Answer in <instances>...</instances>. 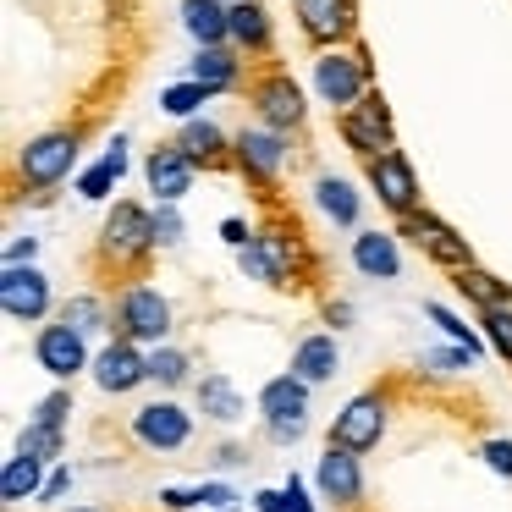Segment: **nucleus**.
I'll list each match as a JSON object with an SVG mask.
<instances>
[{"label":"nucleus","instance_id":"f704fd0d","mask_svg":"<svg viewBox=\"0 0 512 512\" xmlns=\"http://www.w3.org/2000/svg\"><path fill=\"white\" fill-rule=\"evenodd\" d=\"M204 105H210V94H204L193 78H177V83H166V89H160V111H166L177 127L193 122V116H204Z\"/></svg>","mask_w":512,"mask_h":512},{"label":"nucleus","instance_id":"f03ea898","mask_svg":"<svg viewBox=\"0 0 512 512\" xmlns=\"http://www.w3.org/2000/svg\"><path fill=\"white\" fill-rule=\"evenodd\" d=\"M237 270L270 292H309L314 287V254L303 243L298 221H287L281 210H270L254 226V243L237 248Z\"/></svg>","mask_w":512,"mask_h":512},{"label":"nucleus","instance_id":"20e7f679","mask_svg":"<svg viewBox=\"0 0 512 512\" xmlns=\"http://www.w3.org/2000/svg\"><path fill=\"white\" fill-rule=\"evenodd\" d=\"M309 89L331 116H347L353 105H364V94L375 89V61L364 45H342V50H314L309 61Z\"/></svg>","mask_w":512,"mask_h":512},{"label":"nucleus","instance_id":"c9c22d12","mask_svg":"<svg viewBox=\"0 0 512 512\" xmlns=\"http://www.w3.org/2000/svg\"><path fill=\"white\" fill-rule=\"evenodd\" d=\"M424 320H430V325H441V336H446V342H452V347H468V353H485V336H479L474 331V325H468L463 320V314H452V309H446V303H424Z\"/></svg>","mask_w":512,"mask_h":512},{"label":"nucleus","instance_id":"3c124183","mask_svg":"<svg viewBox=\"0 0 512 512\" xmlns=\"http://www.w3.org/2000/svg\"><path fill=\"white\" fill-rule=\"evenodd\" d=\"M221 6H237V0H221Z\"/></svg>","mask_w":512,"mask_h":512},{"label":"nucleus","instance_id":"7ed1b4c3","mask_svg":"<svg viewBox=\"0 0 512 512\" xmlns=\"http://www.w3.org/2000/svg\"><path fill=\"white\" fill-rule=\"evenodd\" d=\"M83 144H89V122H61V127L34 133L28 144H17L12 177H6V182H12V204H23V199L50 204V193L78 171Z\"/></svg>","mask_w":512,"mask_h":512},{"label":"nucleus","instance_id":"37998d69","mask_svg":"<svg viewBox=\"0 0 512 512\" xmlns=\"http://www.w3.org/2000/svg\"><path fill=\"white\" fill-rule=\"evenodd\" d=\"M160 512H199V490L193 485H166L160 490Z\"/></svg>","mask_w":512,"mask_h":512},{"label":"nucleus","instance_id":"7c9ffc66","mask_svg":"<svg viewBox=\"0 0 512 512\" xmlns=\"http://www.w3.org/2000/svg\"><path fill=\"white\" fill-rule=\"evenodd\" d=\"M45 479H50V468H45V463H34V457L12 452V457H6V468H0V501H6V507H23V501H39Z\"/></svg>","mask_w":512,"mask_h":512},{"label":"nucleus","instance_id":"5701e85b","mask_svg":"<svg viewBox=\"0 0 512 512\" xmlns=\"http://www.w3.org/2000/svg\"><path fill=\"white\" fill-rule=\"evenodd\" d=\"M309 397H314L309 380H298L292 369H281V375H270L265 386H259V397H254L259 424H303L309 419Z\"/></svg>","mask_w":512,"mask_h":512},{"label":"nucleus","instance_id":"6e6552de","mask_svg":"<svg viewBox=\"0 0 512 512\" xmlns=\"http://www.w3.org/2000/svg\"><path fill=\"white\" fill-rule=\"evenodd\" d=\"M391 413H397V386H369L358 397L342 402V413L325 430V446H342V452H380V441L391 435Z\"/></svg>","mask_w":512,"mask_h":512},{"label":"nucleus","instance_id":"a18cd8bd","mask_svg":"<svg viewBox=\"0 0 512 512\" xmlns=\"http://www.w3.org/2000/svg\"><path fill=\"white\" fill-rule=\"evenodd\" d=\"M320 320L331 325V331H347V325H353V303H347V298H325L320 303Z\"/></svg>","mask_w":512,"mask_h":512},{"label":"nucleus","instance_id":"b1692460","mask_svg":"<svg viewBox=\"0 0 512 512\" xmlns=\"http://www.w3.org/2000/svg\"><path fill=\"white\" fill-rule=\"evenodd\" d=\"M193 413H204L210 424L232 430V424H243V419H248V397L237 391V380H232V375L210 369V375L193 380Z\"/></svg>","mask_w":512,"mask_h":512},{"label":"nucleus","instance_id":"412c9836","mask_svg":"<svg viewBox=\"0 0 512 512\" xmlns=\"http://www.w3.org/2000/svg\"><path fill=\"white\" fill-rule=\"evenodd\" d=\"M232 50L248 56L254 67L276 61V17H270L265 0H237L232 6Z\"/></svg>","mask_w":512,"mask_h":512},{"label":"nucleus","instance_id":"2f4dec72","mask_svg":"<svg viewBox=\"0 0 512 512\" xmlns=\"http://www.w3.org/2000/svg\"><path fill=\"white\" fill-rule=\"evenodd\" d=\"M193 380H199V375H193V353H188V347H177V342L149 347V386H160V397L193 386Z\"/></svg>","mask_w":512,"mask_h":512},{"label":"nucleus","instance_id":"9d476101","mask_svg":"<svg viewBox=\"0 0 512 512\" xmlns=\"http://www.w3.org/2000/svg\"><path fill=\"white\" fill-rule=\"evenodd\" d=\"M397 237L413 248V254H424L435 270H446V276H457V270H468V265H479L474 259V248H468V237L457 232L452 221H441V215L424 204L419 215H408V221H397Z\"/></svg>","mask_w":512,"mask_h":512},{"label":"nucleus","instance_id":"0eeeda50","mask_svg":"<svg viewBox=\"0 0 512 512\" xmlns=\"http://www.w3.org/2000/svg\"><path fill=\"white\" fill-rule=\"evenodd\" d=\"M248 111H254L259 127H276V133L287 138H303V127H309V94H303V83L292 78L281 61H270V67H254V78H248Z\"/></svg>","mask_w":512,"mask_h":512},{"label":"nucleus","instance_id":"4be33fe9","mask_svg":"<svg viewBox=\"0 0 512 512\" xmlns=\"http://www.w3.org/2000/svg\"><path fill=\"white\" fill-rule=\"evenodd\" d=\"M171 144H177L199 171H232V133H226L221 122H210V116L182 122L177 133H171Z\"/></svg>","mask_w":512,"mask_h":512},{"label":"nucleus","instance_id":"e433bc0d","mask_svg":"<svg viewBox=\"0 0 512 512\" xmlns=\"http://www.w3.org/2000/svg\"><path fill=\"white\" fill-rule=\"evenodd\" d=\"M72 413H78V402H72V386H56V391H45V397L34 402L28 424H45V430H61V435H67Z\"/></svg>","mask_w":512,"mask_h":512},{"label":"nucleus","instance_id":"ddd939ff","mask_svg":"<svg viewBox=\"0 0 512 512\" xmlns=\"http://www.w3.org/2000/svg\"><path fill=\"white\" fill-rule=\"evenodd\" d=\"M331 122H336L342 149L358 160H375V155H386V149H397V122H391V105L380 89H369L364 105H353L347 116H331Z\"/></svg>","mask_w":512,"mask_h":512},{"label":"nucleus","instance_id":"39448f33","mask_svg":"<svg viewBox=\"0 0 512 512\" xmlns=\"http://www.w3.org/2000/svg\"><path fill=\"white\" fill-rule=\"evenodd\" d=\"M177 331V309L155 281H127L111 292V336L138 347H166Z\"/></svg>","mask_w":512,"mask_h":512},{"label":"nucleus","instance_id":"2eb2a0df","mask_svg":"<svg viewBox=\"0 0 512 512\" xmlns=\"http://www.w3.org/2000/svg\"><path fill=\"white\" fill-rule=\"evenodd\" d=\"M34 364L45 369L56 386H72L78 375H89L94 369V353H89V336H78L72 325L50 320L34 331Z\"/></svg>","mask_w":512,"mask_h":512},{"label":"nucleus","instance_id":"09e8293b","mask_svg":"<svg viewBox=\"0 0 512 512\" xmlns=\"http://www.w3.org/2000/svg\"><path fill=\"white\" fill-rule=\"evenodd\" d=\"M254 512H292V507H287V490H281V485L254 490Z\"/></svg>","mask_w":512,"mask_h":512},{"label":"nucleus","instance_id":"f3484780","mask_svg":"<svg viewBox=\"0 0 512 512\" xmlns=\"http://www.w3.org/2000/svg\"><path fill=\"white\" fill-rule=\"evenodd\" d=\"M89 380L105 391V397H133L138 386H149V347L138 342H105L100 353H94V369Z\"/></svg>","mask_w":512,"mask_h":512},{"label":"nucleus","instance_id":"4c0bfd02","mask_svg":"<svg viewBox=\"0 0 512 512\" xmlns=\"http://www.w3.org/2000/svg\"><path fill=\"white\" fill-rule=\"evenodd\" d=\"M479 336H485V347L501 358V364H512V309L479 314Z\"/></svg>","mask_w":512,"mask_h":512},{"label":"nucleus","instance_id":"de8ad7c7","mask_svg":"<svg viewBox=\"0 0 512 512\" xmlns=\"http://www.w3.org/2000/svg\"><path fill=\"white\" fill-rule=\"evenodd\" d=\"M6 265H39V237H12L6 243Z\"/></svg>","mask_w":512,"mask_h":512},{"label":"nucleus","instance_id":"a19ab883","mask_svg":"<svg viewBox=\"0 0 512 512\" xmlns=\"http://www.w3.org/2000/svg\"><path fill=\"white\" fill-rule=\"evenodd\" d=\"M479 457H485L490 474L512 479V435H485V441H479Z\"/></svg>","mask_w":512,"mask_h":512},{"label":"nucleus","instance_id":"72a5a7b5","mask_svg":"<svg viewBox=\"0 0 512 512\" xmlns=\"http://www.w3.org/2000/svg\"><path fill=\"white\" fill-rule=\"evenodd\" d=\"M12 452H23V457H34V463L56 468V463H67V435L45 430V424H23V435H17Z\"/></svg>","mask_w":512,"mask_h":512},{"label":"nucleus","instance_id":"cd10ccee","mask_svg":"<svg viewBox=\"0 0 512 512\" xmlns=\"http://www.w3.org/2000/svg\"><path fill=\"white\" fill-rule=\"evenodd\" d=\"M292 375L309 380V386H325V380H336V369H342V347H336V331H309L298 347H292Z\"/></svg>","mask_w":512,"mask_h":512},{"label":"nucleus","instance_id":"473e14b6","mask_svg":"<svg viewBox=\"0 0 512 512\" xmlns=\"http://www.w3.org/2000/svg\"><path fill=\"white\" fill-rule=\"evenodd\" d=\"M468 369H474V353L468 347H424L419 358H413V375L430 380V386H452V380H463Z\"/></svg>","mask_w":512,"mask_h":512},{"label":"nucleus","instance_id":"4468645a","mask_svg":"<svg viewBox=\"0 0 512 512\" xmlns=\"http://www.w3.org/2000/svg\"><path fill=\"white\" fill-rule=\"evenodd\" d=\"M292 17L314 50L358 45V0H292Z\"/></svg>","mask_w":512,"mask_h":512},{"label":"nucleus","instance_id":"aec40b11","mask_svg":"<svg viewBox=\"0 0 512 512\" xmlns=\"http://www.w3.org/2000/svg\"><path fill=\"white\" fill-rule=\"evenodd\" d=\"M347 259H353V270L364 281H397L402 276V237H397V226H391V232L386 226H358Z\"/></svg>","mask_w":512,"mask_h":512},{"label":"nucleus","instance_id":"a878e982","mask_svg":"<svg viewBox=\"0 0 512 512\" xmlns=\"http://www.w3.org/2000/svg\"><path fill=\"white\" fill-rule=\"evenodd\" d=\"M127 133H116L111 144H105V155L94 160V166H83L78 171V199H89V204H111L116 199V188H122V177H127Z\"/></svg>","mask_w":512,"mask_h":512},{"label":"nucleus","instance_id":"9b49d317","mask_svg":"<svg viewBox=\"0 0 512 512\" xmlns=\"http://www.w3.org/2000/svg\"><path fill=\"white\" fill-rule=\"evenodd\" d=\"M127 435H133L138 452H155V457H171L193 441V408H182L177 397H155L144 408H133L127 419Z\"/></svg>","mask_w":512,"mask_h":512},{"label":"nucleus","instance_id":"ea45409f","mask_svg":"<svg viewBox=\"0 0 512 512\" xmlns=\"http://www.w3.org/2000/svg\"><path fill=\"white\" fill-rule=\"evenodd\" d=\"M188 221H182V204H155V243L160 248H182Z\"/></svg>","mask_w":512,"mask_h":512},{"label":"nucleus","instance_id":"c756f323","mask_svg":"<svg viewBox=\"0 0 512 512\" xmlns=\"http://www.w3.org/2000/svg\"><path fill=\"white\" fill-rule=\"evenodd\" d=\"M61 325H72L78 336H111V292H72L67 303L56 309Z\"/></svg>","mask_w":512,"mask_h":512},{"label":"nucleus","instance_id":"58836bf2","mask_svg":"<svg viewBox=\"0 0 512 512\" xmlns=\"http://www.w3.org/2000/svg\"><path fill=\"white\" fill-rule=\"evenodd\" d=\"M199 512H243V496H237L226 479H199Z\"/></svg>","mask_w":512,"mask_h":512},{"label":"nucleus","instance_id":"423d86ee","mask_svg":"<svg viewBox=\"0 0 512 512\" xmlns=\"http://www.w3.org/2000/svg\"><path fill=\"white\" fill-rule=\"evenodd\" d=\"M292 138L276 133V127H259V122H243L232 133V171L248 182L254 193H265L270 204H276L281 182H287V166H292Z\"/></svg>","mask_w":512,"mask_h":512},{"label":"nucleus","instance_id":"49530a36","mask_svg":"<svg viewBox=\"0 0 512 512\" xmlns=\"http://www.w3.org/2000/svg\"><path fill=\"white\" fill-rule=\"evenodd\" d=\"M281 490H287V507L292 512H314V496H309V485H303V474H287V479H281Z\"/></svg>","mask_w":512,"mask_h":512},{"label":"nucleus","instance_id":"a211bd4d","mask_svg":"<svg viewBox=\"0 0 512 512\" xmlns=\"http://www.w3.org/2000/svg\"><path fill=\"white\" fill-rule=\"evenodd\" d=\"M193 182H199V166H193L171 138H160V144L144 155V188H149L155 204H182L193 193Z\"/></svg>","mask_w":512,"mask_h":512},{"label":"nucleus","instance_id":"c85d7f7f","mask_svg":"<svg viewBox=\"0 0 512 512\" xmlns=\"http://www.w3.org/2000/svg\"><path fill=\"white\" fill-rule=\"evenodd\" d=\"M452 281V292L468 303L474 314H490V309H512V281H501V276H490L485 265H468V270H457V276H446Z\"/></svg>","mask_w":512,"mask_h":512},{"label":"nucleus","instance_id":"6ab92c4d","mask_svg":"<svg viewBox=\"0 0 512 512\" xmlns=\"http://www.w3.org/2000/svg\"><path fill=\"white\" fill-rule=\"evenodd\" d=\"M188 78L199 83V89L210 94V100H221V94L248 89V78H254V61H248V56H237L232 45H210V50H193Z\"/></svg>","mask_w":512,"mask_h":512},{"label":"nucleus","instance_id":"f8f14e48","mask_svg":"<svg viewBox=\"0 0 512 512\" xmlns=\"http://www.w3.org/2000/svg\"><path fill=\"white\" fill-rule=\"evenodd\" d=\"M0 309L12 325H50L56 303V281L39 265H0Z\"/></svg>","mask_w":512,"mask_h":512},{"label":"nucleus","instance_id":"dca6fc26","mask_svg":"<svg viewBox=\"0 0 512 512\" xmlns=\"http://www.w3.org/2000/svg\"><path fill=\"white\" fill-rule=\"evenodd\" d=\"M314 490H320V501H331L336 512H364V496H369L364 457L342 452V446H325L320 463H314Z\"/></svg>","mask_w":512,"mask_h":512},{"label":"nucleus","instance_id":"bb28decb","mask_svg":"<svg viewBox=\"0 0 512 512\" xmlns=\"http://www.w3.org/2000/svg\"><path fill=\"white\" fill-rule=\"evenodd\" d=\"M177 17H182V34L193 39V50L232 45V6H221V0H182Z\"/></svg>","mask_w":512,"mask_h":512},{"label":"nucleus","instance_id":"79ce46f5","mask_svg":"<svg viewBox=\"0 0 512 512\" xmlns=\"http://www.w3.org/2000/svg\"><path fill=\"white\" fill-rule=\"evenodd\" d=\"M67 490H72V463H56V468H50V479H45V490H39V507H56Z\"/></svg>","mask_w":512,"mask_h":512},{"label":"nucleus","instance_id":"c03bdc74","mask_svg":"<svg viewBox=\"0 0 512 512\" xmlns=\"http://www.w3.org/2000/svg\"><path fill=\"white\" fill-rule=\"evenodd\" d=\"M221 243L237 254V248H248V243H254V226H248L243 215H226V221H221Z\"/></svg>","mask_w":512,"mask_h":512},{"label":"nucleus","instance_id":"393cba45","mask_svg":"<svg viewBox=\"0 0 512 512\" xmlns=\"http://www.w3.org/2000/svg\"><path fill=\"white\" fill-rule=\"evenodd\" d=\"M309 199H314V210L331 226H342V232H358V221H364V193H358L342 171H320V177L309 182Z\"/></svg>","mask_w":512,"mask_h":512},{"label":"nucleus","instance_id":"f257e3e1","mask_svg":"<svg viewBox=\"0 0 512 512\" xmlns=\"http://www.w3.org/2000/svg\"><path fill=\"white\" fill-rule=\"evenodd\" d=\"M160 243H155V204L116 199L100 221V237L89 248V276L105 287H127V281H149Z\"/></svg>","mask_w":512,"mask_h":512},{"label":"nucleus","instance_id":"1a4fd4ad","mask_svg":"<svg viewBox=\"0 0 512 512\" xmlns=\"http://www.w3.org/2000/svg\"><path fill=\"white\" fill-rule=\"evenodd\" d=\"M364 188L391 221H408V215L424 210V188H419V171L402 149H386V155L364 160Z\"/></svg>","mask_w":512,"mask_h":512},{"label":"nucleus","instance_id":"8fccbe9b","mask_svg":"<svg viewBox=\"0 0 512 512\" xmlns=\"http://www.w3.org/2000/svg\"><path fill=\"white\" fill-rule=\"evenodd\" d=\"M56 512H100V507H56Z\"/></svg>","mask_w":512,"mask_h":512}]
</instances>
